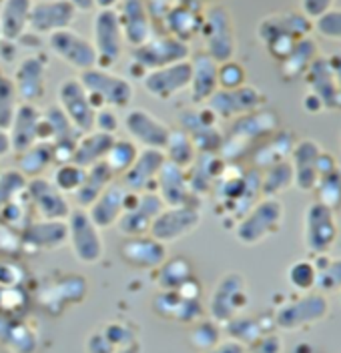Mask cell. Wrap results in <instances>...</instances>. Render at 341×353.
Returning <instances> with one entry per match:
<instances>
[{
    "instance_id": "cell-58",
    "label": "cell",
    "mask_w": 341,
    "mask_h": 353,
    "mask_svg": "<svg viewBox=\"0 0 341 353\" xmlns=\"http://www.w3.org/2000/svg\"><path fill=\"white\" fill-rule=\"evenodd\" d=\"M67 2H70L72 6H74V10L79 12H91V10H94L96 8V4H94V0H67Z\"/></svg>"
},
{
    "instance_id": "cell-46",
    "label": "cell",
    "mask_w": 341,
    "mask_h": 353,
    "mask_svg": "<svg viewBox=\"0 0 341 353\" xmlns=\"http://www.w3.org/2000/svg\"><path fill=\"white\" fill-rule=\"evenodd\" d=\"M28 179L19 169H6L0 173V207L6 205L8 201L21 197L26 191Z\"/></svg>"
},
{
    "instance_id": "cell-38",
    "label": "cell",
    "mask_w": 341,
    "mask_h": 353,
    "mask_svg": "<svg viewBox=\"0 0 341 353\" xmlns=\"http://www.w3.org/2000/svg\"><path fill=\"white\" fill-rule=\"evenodd\" d=\"M193 277H195V269L185 255L167 257V261L157 269V283L163 291H177Z\"/></svg>"
},
{
    "instance_id": "cell-32",
    "label": "cell",
    "mask_w": 341,
    "mask_h": 353,
    "mask_svg": "<svg viewBox=\"0 0 341 353\" xmlns=\"http://www.w3.org/2000/svg\"><path fill=\"white\" fill-rule=\"evenodd\" d=\"M32 0H2L0 6V28L2 39L19 43L26 34Z\"/></svg>"
},
{
    "instance_id": "cell-53",
    "label": "cell",
    "mask_w": 341,
    "mask_h": 353,
    "mask_svg": "<svg viewBox=\"0 0 341 353\" xmlns=\"http://www.w3.org/2000/svg\"><path fill=\"white\" fill-rule=\"evenodd\" d=\"M118 127H121V121H118L114 109L103 107V109L96 110V114H94V129L92 131L107 132V134H113L114 137L116 131H118Z\"/></svg>"
},
{
    "instance_id": "cell-22",
    "label": "cell",
    "mask_w": 341,
    "mask_h": 353,
    "mask_svg": "<svg viewBox=\"0 0 341 353\" xmlns=\"http://www.w3.org/2000/svg\"><path fill=\"white\" fill-rule=\"evenodd\" d=\"M46 57L41 52L28 54L19 63L12 83L21 97V103H37L46 92Z\"/></svg>"
},
{
    "instance_id": "cell-37",
    "label": "cell",
    "mask_w": 341,
    "mask_h": 353,
    "mask_svg": "<svg viewBox=\"0 0 341 353\" xmlns=\"http://www.w3.org/2000/svg\"><path fill=\"white\" fill-rule=\"evenodd\" d=\"M163 154H165L167 163H171V165L187 171L195 163L199 151H197L193 139L187 132L181 131V129H173L171 134H169V139H167V145L163 149Z\"/></svg>"
},
{
    "instance_id": "cell-51",
    "label": "cell",
    "mask_w": 341,
    "mask_h": 353,
    "mask_svg": "<svg viewBox=\"0 0 341 353\" xmlns=\"http://www.w3.org/2000/svg\"><path fill=\"white\" fill-rule=\"evenodd\" d=\"M103 333H105V335H107V339L113 343L114 350L125 347V345H129V343L136 341L135 333H133V330H131V325L121 323V321H113V323L105 325V327H103Z\"/></svg>"
},
{
    "instance_id": "cell-1",
    "label": "cell",
    "mask_w": 341,
    "mask_h": 353,
    "mask_svg": "<svg viewBox=\"0 0 341 353\" xmlns=\"http://www.w3.org/2000/svg\"><path fill=\"white\" fill-rule=\"evenodd\" d=\"M81 85L85 87L92 107L99 110L103 107L109 109H127L135 97L133 83L121 74L113 72L111 68H99L94 66L91 70L81 72L79 77Z\"/></svg>"
},
{
    "instance_id": "cell-54",
    "label": "cell",
    "mask_w": 341,
    "mask_h": 353,
    "mask_svg": "<svg viewBox=\"0 0 341 353\" xmlns=\"http://www.w3.org/2000/svg\"><path fill=\"white\" fill-rule=\"evenodd\" d=\"M333 2L335 0H301V12L307 19L316 21L321 14H325L327 10L333 8Z\"/></svg>"
},
{
    "instance_id": "cell-4",
    "label": "cell",
    "mask_w": 341,
    "mask_h": 353,
    "mask_svg": "<svg viewBox=\"0 0 341 353\" xmlns=\"http://www.w3.org/2000/svg\"><path fill=\"white\" fill-rule=\"evenodd\" d=\"M285 217L283 203L277 197H265L259 203H255L245 217L237 223L235 227V237L243 245H259L265 239L279 233Z\"/></svg>"
},
{
    "instance_id": "cell-19",
    "label": "cell",
    "mask_w": 341,
    "mask_h": 353,
    "mask_svg": "<svg viewBox=\"0 0 341 353\" xmlns=\"http://www.w3.org/2000/svg\"><path fill=\"white\" fill-rule=\"evenodd\" d=\"M114 10H116L118 22H121L125 43L129 46L136 48L155 34L153 32L155 22H153V17H151L145 0H121L114 6Z\"/></svg>"
},
{
    "instance_id": "cell-31",
    "label": "cell",
    "mask_w": 341,
    "mask_h": 353,
    "mask_svg": "<svg viewBox=\"0 0 341 353\" xmlns=\"http://www.w3.org/2000/svg\"><path fill=\"white\" fill-rule=\"evenodd\" d=\"M163 26L165 32L179 39L183 43L189 44V41L201 32V24H203V10L185 6V4H173L167 14L163 17Z\"/></svg>"
},
{
    "instance_id": "cell-6",
    "label": "cell",
    "mask_w": 341,
    "mask_h": 353,
    "mask_svg": "<svg viewBox=\"0 0 341 353\" xmlns=\"http://www.w3.org/2000/svg\"><path fill=\"white\" fill-rule=\"evenodd\" d=\"M125 37L114 8H99L92 19V46L96 50V66L111 68L125 50Z\"/></svg>"
},
{
    "instance_id": "cell-62",
    "label": "cell",
    "mask_w": 341,
    "mask_h": 353,
    "mask_svg": "<svg viewBox=\"0 0 341 353\" xmlns=\"http://www.w3.org/2000/svg\"><path fill=\"white\" fill-rule=\"evenodd\" d=\"M2 77H4V72H2V68H0V81H2Z\"/></svg>"
},
{
    "instance_id": "cell-24",
    "label": "cell",
    "mask_w": 341,
    "mask_h": 353,
    "mask_svg": "<svg viewBox=\"0 0 341 353\" xmlns=\"http://www.w3.org/2000/svg\"><path fill=\"white\" fill-rule=\"evenodd\" d=\"M41 123H43V110L32 103H21L8 129L10 149L21 154L32 145H37L41 141Z\"/></svg>"
},
{
    "instance_id": "cell-5",
    "label": "cell",
    "mask_w": 341,
    "mask_h": 353,
    "mask_svg": "<svg viewBox=\"0 0 341 353\" xmlns=\"http://www.w3.org/2000/svg\"><path fill=\"white\" fill-rule=\"evenodd\" d=\"M68 245L76 261L83 265L99 263L105 255V241L101 229L92 223L87 209H72L67 219Z\"/></svg>"
},
{
    "instance_id": "cell-59",
    "label": "cell",
    "mask_w": 341,
    "mask_h": 353,
    "mask_svg": "<svg viewBox=\"0 0 341 353\" xmlns=\"http://www.w3.org/2000/svg\"><path fill=\"white\" fill-rule=\"evenodd\" d=\"M10 151H12V149H10V139H8V132L0 131V157L8 154Z\"/></svg>"
},
{
    "instance_id": "cell-12",
    "label": "cell",
    "mask_w": 341,
    "mask_h": 353,
    "mask_svg": "<svg viewBox=\"0 0 341 353\" xmlns=\"http://www.w3.org/2000/svg\"><path fill=\"white\" fill-rule=\"evenodd\" d=\"M247 305V281L241 273H225L209 297V311L215 321H229Z\"/></svg>"
},
{
    "instance_id": "cell-2",
    "label": "cell",
    "mask_w": 341,
    "mask_h": 353,
    "mask_svg": "<svg viewBox=\"0 0 341 353\" xmlns=\"http://www.w3.org/2000/svg\"><path fill=\"white\" fill-rule=\"evenodd\" d=\"M189 59H191L189 44L167 34V32H159V34H153L147 43L131 50L129 70H135L136 77L143 79L145 72L175 65L181 61H189Z\"/></svg>"
},
{
    "instance_id": "cell-18",
    "label": "cell",
    "mask_w": 341,
    "mask_h": 353,
    "mask_svg": "<svg viewBox=\"0 0 341 353\" xmlns=\"http://www.w3.org/2000/svg\"><path fill=\"white\" fill-rule=\"evenodd\" d=\"M141 83L153 99L171 101L175 94L187 90L191 85V59L145 72Z\"/></svg>"
},
{
    "instance_id": "cell-15",
    "label": "cell",
    "mask_w": 341,
    "mask_h": 353,
    "mask_svg": "<svg viewBox=\"0 0 341 353\" xmlns=\"http://www.w3.org/2000/svg\"><path fill=\"white\" fill-rule=\"evenodd\" d=\"M48 48L54 57H59L63 63H67L70 68L85 72L96 66V50L92 46V41L85 39L72 28L59 30L50 34Z\"/></svg>"
},
{
    "instance_id": "cell-56",
    "label": "cell",
    "mask_w": 341,
    "mask_h": 353,
    "mask_svg": "<svg viewBox=\"0 0 341 353\" xmlns=\"http://www.w3.org/2000/svg\"><path fill=\"white\" fill-rule=\"evenodd\" d=\"M149 6V12L153 17V22L163 21V17L167 14V10L177 2V0H145Z\"/></svg>"
},
{
    "instance_id": "cell-41",
    "label": "cell",
    "mask_w": 341,
    "mask_h": 353,
    "mask_svg": "<svg viewBox=\"0 0 341 353\" xmlns=\"http://www.w3.org/2000/svg\"><path fill=\"white\" fill-rule=\"evenodd\" d=\"M87 176V169H83L81 165L72 163V161H63V163H56L54 165V171H52V185L65 193V195H74L83 181Z\"/></svg>"
},
{
    "instance_id": "cell-52",
    "label": "cell",
    "mask_w": 341,
    "mask_h": 353,
    "mask_svg": "<svg viewBox=\"0 0 341 353\" xmlns=\"http://www.w3.org/2000/svg\"><path fill=\"white\" fill-rule=\"evenodd\" d=\"M318 285L321 289L341 285V257L329 259L325 267H318Z\"/></svg>"
},
{
    "instance_id": "cell-42",
    "label": "cell",
    "mask_w": 341,
    "mask_h": 353,
    "mask_svg": "<svg viewBox=\"0 0 341 353\" xmlns=\"http://www.w3.org/2000/svg\"><path fill=\"white\" fill-rule=\"evenodd\" d=\"M30 211L32 209H30V203H28L26 195L8 201L6 205L0 207V227L21 233L24 227L32 221Z\"/></svg>"
},
{
    "instance_id": "cell-36",
    "label": "cell",
    "mask_w": 341,
    "mask_h": 353,
    "mask_svg": "<svg viewBox=\"0 0 341 353\" xmlns=\"http://www.w3.org/2000/svg\"><path fill=\"white\" fill-rule=\"evenodd\" d=\"M52 165H56L54 151H52V145L45 141H39L37 145H32L30 149L19 154V171L26 179L43 176Z\"/></svg>"
},
{
    "instance_id": "cell-11",
    "label": "cell",
    "mask_w": 341,
    "mask_h": 353,
    "mask_svg": "<svg viewBox=\"0 0 341 353\" xmlns=\"http://www.w3.org/2000/svg\"><path fill=\"white\" fill-rule=\"evenodd\" d=\"M265 94L253 85H243L239 88L223 90L217 88L215 94L205 103L207 109L213 110L217 119H239L255 110H261L265 105Z\"/></svg>"
},
{
    "instance_id": "cell-50",
    "label": "cell",
    "mask_w": 341,
    "mask_h": 353,
    "mask_svg": "<svg viewBox=\"0 0 341 353\" xmlns=\"http://www.w3.org/2000/svg\"><path fill=\"white\" fill-rule=\"evenodd\" d=\"M193 345H197L199 350H211L217 345L219 341V330L215 327V323L211 321H199V325H195V330L191 333Z\"/></svg>"
},
{
    "instance_id": "cell-17",
    "label": "cell",
    "mask_w": 341,
    "mask_h": 353,
    "mask_svg": "<svg viewBox=\"0 0 341 353\" xmlns=\"http://www.w3.org/2000/svg\"><path fill=\"white\" fill-rule=\"evenodd\" d=\"M313 32V21L303 12H275L263 17L257 26V37L261 43L267 44L275 41H301Z\"/></svg>"
},
{
    "instance_id": "cell-39",
    "label": "cell",
    "mask_w": 341,
    "mask_h": 353,
    "mask_svg": "<svg viewBox=\"0 0 341 353\" xmlns=\"http://www.w3.org/2000/svg\"><path fill=\"white\" fill-rule=\"evenodd\" d=\"M275 127H277V119L273 117V112L255 110V112L235 119L231 131L239 139H257V137H263V134L275 131Z\"/></svg>"
},
{
    "instance_id": "cell-48",
    "label": "cell",
    "mask_w": 341,
    "mask_h": 353,
    "mask_svg": "<svg viewBox=\"0 0 341 353\" xmlns=\"http://www.w3.org/2000/svg\"><path fill=\"white\" fill-rule=\"evenodd\" d=\"M217 81H219V88H223V90L243 87V85H247V70L237 61L221 63L219 70H217Z\"/></svg>"
},
{
    "instance_id": "cell-28",
    "label": "cell",
    "mask_w": 341,
    "mask_h": 353,
    "mask_svg": "<svg viewBox=\"0 0 341 353\" xmlns=\"http://www.w3.org/2000/svg\"><path fill=\"white\" fill-rule=\"evenodd\" d=\"M217 70H219V63H215L207 52H197L191 59V99L197 105H205L215 90L219 88V81H217Z\"/></svg>"
},
{
    "instance_id": "cell-30",
    "label": "cell",
    "mask_w": 341,
    "mask_h": 353,
    "mask_svg": "<svg viewBox=\"0 0 341 353\" xmlns=\"http://www.w3.org/2000/svg\"><path fill=\"white\" fill-rule=\"evenodd\" d=\"M309 90L316 92L319 99L323 101L325 109L333 107V109H341V90L335 83L333 70L329 66L327 57H318L313 61V65L309 66V70L305 72Z\"/></svg>"
},
{
    "instance_id": "cell-25",
    "label": "cell",
    "mask_w": 341,
    "mask_h": 353,
    "mask_svg": "<svg viewBox=\"0 0 341 353\" xmlns=\"http://www.w3.org/2000/svg\"><path fill=\"white\" fill-rule=\"evenodd\" d=\"M67 241V221L32 219L21 231V245L32 251H56Z\"/></svg>"
},
{
    "instance_id": "cell-35",
    "label": "cell",
    "mask_w": 341,
    "mask_h": 353,
    "mask_svg": "<svg viewBox=\"0 0 341 353\" xmlns=\"http://www.w3.org/2000/svg\"><path fill=\"white\" fill-rule=\"evenodd\" d=\"M318 43L311 37L301 39L289 52V57L281 63V77L287 81H293L299 77H305L309 66L318 59Z\"/></svg>"
},
{
    "instance_id": "cell-20",
    "label": "cell",
    "mask_w": 341,
    "mask_h": 353,
    "mask_svg": "<svg viewBox=\"0 0 341 353\" xmlns=\"http://www.w3.org/2000/svg\"><path fill=\"white\" fill-rule=\"evenodd\" d=\"M118 255L123 263L141 269V271H157L167 261L169 251L165 243L157 241L153 235H138V237H125L118 247Z\"/></svg>"
},
{
    "instance_id": "cell-40",
    "label": "cell",
    "mask_w": 341,
    "mask_h": 353,
    "mask_svg": "<svg viewBox=\"0 0 341 353\" xmlns=\"http://www.w3.org/2000/svg\"><path fill=\"white\" fill-rule=\"evenodd\" d=\"M138 147L131 139H114V143L111 145L109 153L105 157V163L109 165V169L113 171L116 176H123L136 161L138 157Z\"/></svg>"
},
{
    "instance_id": "cell-45",
    "label": "cell",
    "mask_w": 341,
    "mask_h": 353,
    "mask_svg": "<svg viewBox=\"0 0 341 353\" xmlns=\"http://www.w3.org/2000/svg\"><path fill=\"white\" fill-rule=\"evenodd\" d=\"M316 189L319 193V203H323L331 211L341 209V167L327 175L319 176Z\"/></svg>"
},
{
    "instance_id": "cell-8",
    "label": "cell",
    "mask_w": 341,
    "mask_h": 353,
    "mask_svg": "<svg viewBox=\"0 0 341 353\" xmlns=\"http://www.w3.org/2000/svg\"><path fill=\"white\" fill-rule=\"evenodd\" d=\"M303 241L305 247L316 253V255H325L333 243L338 239V219L335 211L325 207L323 203L313 201L305 209V221H303Z\"/></svg>"
},
{
    "instance_id": "cell-57",
    "label": "cell",
    "mask_w": 341,
    "mask_h": 353,
    "mask_svg": "<svg viewBox=\"0 0 341 353\" xmlns=\"http://www.w3.org/2000/svg\"><path fill=\"white\" fill-rule=\"evenodd\" d=\"M203 353H243V350L237 343H221V345H215Z\"/></svg>"
},
{
    "instance_id": "cell-3",
    "label": "cell",
    "mask_w": 341,
    "mask_h": 353,
    "mask_svg": "<svg viewBox=\"0 0 341 353\" xmlns=\"http://www.w3.org/2000/svg\"><path fill=\"white\" fill-rule=\"evenodd\" d=\"M201 39L205 43V50L215 63H227L233 61L237 50L235 39V26L233 19L225 6L211 4L203 10V24H201Z\"/></svg>"
},
{
    "instance_id": "cell-55",
    "label": "cell",
    "mask_w": 341,
    "mask_h": 353,
    "mask_svg": "<svg viewBox=\"0 0 341 353\" xmlns=\"http://www.w3.org/2000/svg\"><path fill=\"white\" fill-rule=\"evenodd\" d=\"M87 353H114V345L101 331H92L87 339Z\"/></svg>"
},
{
    "instance_id": "cell-23",
    "label": "cell",
    "mask_w": 341,
    "mask_h": 353,
    "mask_svg": "<svg viewBox=\"0 0 341 353\" xmlns=\"http://www.w3.org/2000/svg\"><path fill=\"white\" fill-rule=\"evenodd\" d=\"M165 163L167 161H165L163 151H157V149H141L136 161L133 163V167L121 176V183L131 193L155 191L157 176H159L161 169H163Z\"/></svg>"
},
{
    "instance_id": "cell-16",
    "label": "cell",
    "mask_w": 341,
    "mask_h": 353,
    "mask_svg": "<svg viewBox=\"0 0 341 353\" xmlns=\"http://www.w3.org/2000/svg\"><path fill=\"white\" fill-rule=\"evenodd\" d=\"M59 107L68 117L79 132H91L94 129V114L91 99L79 79H65L56 88Z\"/></svg>"
},
{
    "instance_id": "cell-47",
    "label": "cell",
    "mask_w": 341,
    "mask_h": 353,
    "mask_svg": "<svg viewBox=\"0 0 341 353\" xmlns=\"http://www.w3.org/2000/svg\"><path fill=\"white\" fill-rule=\"evenodd\" d=\"M287 279L296 289L307 291L318 285V267L311 261H296L287 271Z\"/></svg>"
},
{
    "instance_id": "cell-63",
    "label": "cell",
    "mask_w": 341,
    "mask_h": 353,
    "mask_svg": "<svg viewBox=\"0 0 341 353\" xmlns=\"http://www.w3.org/2000/svg\"><path fill=\"white\" fill-rule=\"evenodd\" d=\"M0 43H2V28H0Z\"/></svg>"
},
{
    "instance_id": "cell-26",
    "label": "cell",
    "mask_w": 341,
    "mask_h": 353,
    "mask_svg": "<svg viewBox=\"0 0 341 353\" xmlns=\"http://www.w3.org/2000/svg\"><path fill=\"white\" fill-rule=\"evenodd\" d=\"M157 195L163 199L165 207H179V205H199L197 195L189 187L187 171L179 169L171 163H165L157 176Z\"/></svg>"
},
{
    "instance_id": "cell-7",
    "label": "cell",
    "mask_w": 341,
    "mask_h": 353,
    "mask_svg": "<svg viewBox=\"0 0 341 353\" xmlns=\"http://www.w3.org/2000/svg\"><path fill=\"white\" fill-rule=\"evenodd\" d=\"M163 209H165V203L157 195V191H147V193H131L129 191L125 211L114 227L123 237L149 235L153 221L157 219V215Z\"/></svg>"
},
{
    "instance_id": "cell-60",
    "label": "cell",
    "mask_w": 341,
    "mask_h": 353,
    "mask_svg": "<svg viewBox=\"0 0 341 353\" xmlns=\"http://www.w3.org/2000/svg\"><path fill=\"white\" fill-rule=\"evenodd\" d=\"M114 353H141V343H138V341H133V343H129V345H125V347L114 350Z\"/></svg>"
},
{
    "instance_id": "cell-27",
    "label": "cell",
    "mask_w": 341,
    "mask_h": 353,
    "mask_svg": "<svg viewBox=\"0 0 341 353\" xmlns=\"http://www.w3.org/2000/svg\"><path fill=\"white\" fill-rule=\"evenodd\" d=\"M127 195H129V189H125L121 181H114L87 209L89 217L101 231L111 229L116 225V221L121 219L125 205H127Z\"/></svg>"
},
{
    "instance_id": "cell-44",
    "label": "cell",
    "mask_w": 341,
    "mask_h": 353,
    "mask_svg": "<svg viewBox=\"0 0 341 353\" xmlns=\"http://www.w3.org/2000/svg\"><path fill=\"white\" fill-rule=\"evenodd\" d=\"M19 105H21V97L17 92L12 79L2 77L0 81V131L8 132Z\"/></svg>"
},
{
    "instance_id": "cell-34",
    "label": "cell",
    "mask_w": 341,
    "mask_h": 353,
    "mask_svg": "<svg viewBox=\"0 0 341 353\" xmlns=\"http://www.w3.org/2000/svg\"><path fill=\"white\" fill-rule=\"evenodd\" d=\"M116 181V175L109 169V165L103 161V163H96L87 169V176L81 185V189L74 193V203L79 209H89L92 203L99 199V195Z\"/></svg>"
},
{
    "instance_id": "cell-29",
    "label": "cell",
    "mask_w": 341,
    "mask_h": 353,
    "mask_svg": "<svg viewBox=\"0 0 341 353\" xmlns=\"http://www.w3.org/2000/svg\"><path fill=\"white\" fill-rule=\"evenodd\" d=\"M319 153L321 147L311 139H303L293 147V183L301 191H316L318 187L319 176L316 163Z\"/></svg>"
},
{
    "instance_id": "cell-43",
    "label": "cell",
    "mask_w": 341,
    "mask_h": 353,
    "mask_svg": "<svg viewBox=\"0 0 341 353\" xmlns=\"http://www.w3.org/2000/svg\"><path fill=\"white\" fill-rule=\"evenodd\" d=\"M293 183V167L287 161L273 163L261 179V193L265 197H277Z\"/></svg>"
},
{
    "instance_id": "cell-14",
    "label": "cell",
    "mask_w": 341,
    "mask_h": 353,
    "mask_svg": "<svg viewBox=\"0 0 341 353\" xmlns=\"http://www.w3.org/2000/svg\"><path fill=\"white\" fill-rule=\"evenodd\" d=\"M24 195L30 203V209L39 215V219L67 221L72 211L65 193H61L46 176L28 179Z\"/></svg>"
},
{
    "instance_id": "cell-9",
    "label": "cell",
    "mask_w": 341,
    "mask_h": 353,
    "mask_svg": "<svg viewBox=\"0 0 341 353\" xmlns=\"http://www.w3.org/2000/svg\"><path fill=\"white\" fill-rule=\"evenodd\" d=\"M121 125H123L125 132L129 134V139L135 143L136 147L157 149V151L165 149L167 139L173 131L167 123L157 119L151 110L141 109V107L127 110Z\"/></svg>"
},
{
    "instance_id": "cell-49",
    "label": "cell",
    "mask_w": 341,
    "mask_h": 353,
    "mask_svg": "<svg viewBox=\"0 0 341 353\" xmlns=\"http://www.w3.org/2000/svg\"><path fill=\"white\" fill-rule=\"evenodd\" d=\"M313 30L329 41L341 43V8H331L313 21Z\"/></svg>"
},
{
    "instance_id": "cell-10",
    "label": "cell",
    "mask_w": 341,
    "mask_h": 353,
    "mask_svg": "<svg viewBox=\"0 0 341 353\" xmlns=\"http://www.w3.org/2000/svg\"><path fill=\"white\" fill-rule=\"evenodd\" d=\"M201 209L199 205H179V207H165L153 221L149 235L157 241L175 243L191 235L201 225Z\"/></svg>"
},
{
    "instance_id": "cell-21",
    "label": "cell",
    "mask_w": 341,
    "mask_h": 353,
    "mask_svg": "<svg viewBox=\"0 0 341 353\" xmlns=\"http://www.w3.org/2000/svg\"><path fill=\"white\" fill-rule=\"evenodd\" d=\"M76 19L74 6L67 0H43L32 2V10L28 17V30L32 34H54L59 30L70 28Z\"/></svg>"
},
{
    "instance_id": "cell-13",
    "label": "cell",
    "mask_w": 341,
    "mask_h": 353,
    "mask_svg": "<svg viewBox=\"0 0 341 353\" xmlns=\"http://www.w3.org/2000/svg\"><path fill=\"white\" fill-rule=\"evenodd\" d=\"M83 132L74 129V125L68 121V117L61 110L59 105H52L43 110V123H41V141L50 143L56 163L70 161L72 151L79 143Z\"/></svg>"
},
{
    "instance_id": "cell-61",
    "label": "cell",
    "mask_w": 341,
    "mask_h": 353,
    "mask_svg": "<svg viewBox=\"0 0 341 353\" xmlns=\"http://www.w3.org/2000/svg\"><path fill=\"white\" fill-rule=\"evenodd\" d=\"M121 0H94L96 8H114Z\"/></svg>"
},
{
    "instance_id": "cell-33",
    "label": "cell",
    "mask_w": 341,
    "mask_h": 353,
    "mask_svg": "<svg viewBox=\"0 0 341 353\" xmlns=\"http://www.w3.org/2000/svg\"><path fill=\"white\" fill-rule=\"evenodd\" d=\"M113 134H107V132L101 131H91V132H83L74 151H72V157L70 161L81 165L83 169H89L96 163H103L105 157L109 153L111 145L114 143Z\"/></svg>"
}]
</instances>
